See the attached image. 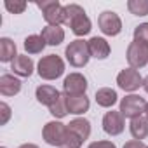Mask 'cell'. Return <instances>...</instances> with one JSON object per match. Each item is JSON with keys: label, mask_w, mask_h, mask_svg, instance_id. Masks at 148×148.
<instances>
[{"label": "cell", "mask_w": 148, "mask_h": 148, "mask_svg": "<svg viewBox=\"0 0 148 148\" xmlns=\"http://www.w3.org/2000/svg\"><path fill=\"white\" fill-rule=\"evenodd\" d=\"M64 25L71 28V32L77 37H84L91 32V19L87 18L86 11L79 4L64 5Z\"/></svg>", "instance_id": "cell-1"}, {"label": "cell", "mask_w": 148, "mask_h": 148, "mask_svg": "<svg viewBox=\"0 0 148 148\" xmlns=\"http://www.w3.org/2000/svg\"><path fill=\"white\" fill-rule=\"evenodd\" d=\"M64 56H66V61L73 66V68H82L89 63L91 59V52H89V44L86 40H73L66 45L64 49Z\"/></svg>", "instance_id": "cell-2"}, {"label": "cell", "mask_w": 148, "mask_h": 148, "mask_svg": "<svg viewBox=\"0 0 148 148\" xmlns=\"http://www.w3.org/2000/svg\"><path fill=\"white\" fill-rule=\"evenodd\" d=\"M37 73L44 80H56L64 73V61L56 54L44 56L37 64Z\"/></svg>", "instance_id": "cell-3"}, {"label": "cell", "mask_w": 148, "mask_h": 148, "mask_svg": "<svg viewBox=\"0 0 148 148\" xmlns=\"http://www.w3.org/2000/svg\"><path fill=\"white\" fill-rule=\"evenodd\" d=\"M37 7L42 9L44 19L47 26H59L64 25V5H61L58 0H45V2H37Z\"/></svg>", "instance_id": "cell-4"}, {"label": "cell", "mask_w": 148, "mask_h": 148, "mask_svg": "<svg viewBox=\"0 0 148 148\" xmlns=\"http://www.w3.org/2000/svg\"><path fill=\"white\" fill-rule=\"evenodd\" d=\"M146 110V101L145 98L138 96V94H129L125 98H122L120 101V113L124 115V119H136V117H141Z\"/></svg>", "instance_id": "cell-5"}, {"label": "cell", "mask_w": 148, "mask_h": 148, "mask_svg": "<svg viewBox=\"0 0 148 148\" xmlns=\"http://www.w3.org/2000/svg\"><path fill=\"white\" fill-rule=\"evenodd\" d=\"M66 132H68V125H64L63 122L59 120H52V122H47L44 125V131H42V136H44V141L51 146H63V141L66 138Z\"/></svg>", "instance_id": "cell-6"}, {"label": "cell", "mask_w": 148, "mask_h": 148, "mask_svg": "<svg viewBox=\"0 0 148 148\" xmlns=\"http://www.w3.org/2000/svg\"><path fill=\"white\" fill-rule=\"evenodd\" d=\"M127 63L134 70L146 66L148 64V44L132 40L127 47Z\"/></svg>", "instance_id": "cell-7"}, {"label": "cell", "mask_w": 148, "mask_h": 148, "mask_svg": "<svg viewBox=\"0 0 148 148\" xmlns=\"http://www.w3.org/2000/svg\"><path fill=\"white\" fill-rule=\"evenodd\" d=\"M117 84L120 89H124L125 92H134L143 86V77L139 75V71L134 68H125L117 75Z\"/></svg>", "instance_id": "cell-8"}, {"label": "cell", "mask_w": 148, "mask_h": 148, "mask_svg": "<svg viewBox=\"0 0 148 148\" xmlns=\"http://www.w3.org/2000/svg\"><path fill=\"white\" fill-rule=\"evenodd\" d=\"M98 25H99V30L108 37H115L122 32V21H120L119 14L113 11L101 12L98 18Z\"/></svg>", "instance_id": "cell-9"}, {"label": "cell", "mask_w": 148, "mask_h": 148, "mask_svg": "<svg viewBox=\"0 0 148 148\" xmlns=\"http://www.w3.org/2000/svg\"><path fill=\"white\" fill-rule=\"evenodd\" d=\"M63 91L66 96H79L87 91V79L82 73H70L63 82Z\"/></svg>", "instance_id": "cell-10"}, {"label": "cell", "mask_w": 148, "mask_h": 148, "mask_svg": "<svg viewBox=\"0 0 148 148\" xmlns=\"http://www.w3.org/2000/svg\"><path fill=\"white\" fill-rule=\"evenodd\" d=\"M124 127H125V120H124V115L120 112H106L105 117H103V131L110 136H119L124 132Z\"/></svg>", "instance_id": "cell-11"}, {"label": "cell", "mask_w": 148, "mask_h": 148, "mask_svg": "<svg viewBox=\"0 0 148 148\" xmlns=\"http://www.w3.org/2000/svg\"><path fill=\"white\" fill-rule=\"evenodd\" d=\"M11 70L18 77H30L33 73V61L26 54H18V58L11 63Z\"/></svg>", "instance_id": "cell-12"}, {"label": "cell", "mask_w": 148, "mask_h": 148, "mask_svg": "<svg viewBox=\"0 0 148 148\" xmlns=\"http://www.w3.org/2000/svg\"><path fill=\"white\" fill-rule=\"evenodd\" d=\"M89 52H91V58H96V59H106L110 56V44L106 42V38L103 37H92L89 42Z\"/></svg>", "instance_id": "cell-13"}, {"label": "cell", "mask_w": 148, "mask_h": 148, "mask_svg": "<svg viewBox=\"0 0 148 148\" xmlns=\"http://www.w3.org/2000/svg\"><path fill=\"white\" fill-rule=\"evenodd\" d=\"M35 96H37V101L40 105H44V106L49 108V106H52L58 101V98L61 96V92L56 87H52V86H38L37 91H35Z\"/></svg>", "instance_id": "cell-14"}, {"label": "cell", "mask_w": 148, "mask_h": 148, "mask_svg": "<svg viewBox=\"0 0 148 148\" xmlns=\"http://www.w3.org/2000/svg\"><path fill=\"white\" fill-rule=\"evenodd\" d=\"M21 91V80L11 73H4L0 77V92L2 96H16Z\"/></svg>", "instance_id": "cell-15"}, {"label": "cell", "mask_w": 148, "mask_h": 148, "mask_svg": "<svg viewBox=\"0 0 148 148\" xmlns=\"http://www.w3.org/2000/svg\"><path fill=\"white\" fill-rule=\"evenodd\" d=\"M66 105H68V112L73 115H82L89 110L91 101L86 94H79V96H66Z\"/></svg>", "instance_id": "cell-16"}, {"label": "cell", "mask_w": 148, "mask_h": 148, "mask_svg": "<svg viewBox=\"0 0 148 148\" xmlns=\"http://www.w3.org/2000/svg\"><path fill=\"white\" fill-rule=\"evenodd\" d=\"M68 129L71 132H75L82 141H86L89 136H91V122L84 117H79V119H73L70 124H68Z\"/></svg>", "instance_id": "cell-17"}, {"label": "cell", "mask_w": 148, "mask_h": 148, "mask_svg": "<svg viewBox=\"0 0 148 148\" xmlns=\"http://www.w3.org/2000/svg\"><path fill=\"white\" fill-rule=\"evenodd\" d=\"M129 131H131V136L134 139H139V141L145 139L148 136V119L143 117V115L132 119L131 124H129Z\"/></svg>", "instance_id": "cell-18"}, {"label": "cell", "mask_w": 148, "mask_h": 148, "mask_svg": "<svg viewBox=\"0 0 148 148\" xmlns=\"http://www.w3.org/2000/svg\"><path fill=\"white\" fill-rule=\"evenodd\" d=\"M47 45H59L64 40V30L61 26H45L40 33Z\"/></svg>", "instance_id": "cell-19"}, {"label": "cell", "mask_w": 148, "mask_h": 148, "mask_svg": "<svg viewBox=\"0 0 148 148\" xmlns=\"http://www.w3.org/2000/svg\"><path fill=\"white\" fill-rule=\"evenodd\" d=\"M18 58V54H16V44L11 40V38H7V37H4V38H0V61L2 63H12L14 59Z\"/></svg>", "instance_id": "cell-20"}, {"label": "cell", "mask_w": 148, "mask_h": 148, "mask_svg": "<svg viewBox=\"0 0 148 148\" xmlns=\"http://www.w3.org/2000/svg\"><path fill=\"white\" fill-rule=\"evenodd\" d=\"M117 92L110 87H101L96 91V103L103 108H112L117 103Z\"/></svg>", "instance_id": "cell-21"}, {"label": "cell", "mask_w": 148, "mask_h": 148, "mask_svg": "<svg viewBox=\"0 0 148 148\" xmlns=\"http://www.w3.org/2000/svg\"><path fill=\"white\" fill-rule=\"evenodd\" d=\"M45 40L42 35H30L25 38V51L28 54H40L45 49Z\"/></svg>", "instance_id": "cell-22"}, {"label": "cell", "mask_w": 148, "mask_h": 148, "mask_svg": "<svg viewBox=\"0 0 148 148\" xmlns=\"http://www.w3.org/2000/svg\"><path fill=\"white\" fill-rule=\"evenodd\" d=\"M49 112H51V115H52V117H56V119H63V117H66V115L70 113V112H68L66 94H64V92L58 98V101H56L52 106H49Z\"/></svg>", "instance_id": "cell-23"}, {"label": "cell", "mask_w": 148, "mask_h": 148, "mask_svg": "<svg viewBox=\"0 0 148 148\" xmlns=\"http://www.w3.org/2000/svg\"><path fill=\"white\" fill-rule=\"evenodd\" d=\"M127 9L134 16H146L148 14V0H129Z\"/></svg>", "instance_id": "cell-24"}, {"label": "cell", "mask_w": 148, "mask_h": 148, "mask_svg": "<svg viewBox=\"0 0 148 148\" xmlns=\"http://www.w3.org/2000/svg\"><path fill=\"white\" fill-rule=\"evenodd\" d=\"M82 139L75 134V132H71L70 129H68V132H66V138H64V141H63V146L61 148H80L82 146Z\"/></svg>", "instance_id": "cell-25"}, {"label": "cell", "mask_w": 148, "mask_h": 148, "mask_svg": "<svg viewBox=\"0 0 148 148\" xmlns=\"http://www.w3.org/2000/svg\"><path fill=\"white\" fill-rule=\"evenodd\" d=\"M5 9L9 11V12H12V14H21V12H25V9H26V2H23V0H5Z\"/></svg>", "instance_id": "cell-26"}, {"label": "cell", "mask_w": 148, "mask_h": 148, "mask_svg": "<svg viewBox=\"0 0 148 148\" xmlns=\"http://www.w3.org/2000/svg\"><path fill=\"white\" fill-rule=\"evenodd\" d=\"M134 40L148 44V23H141L134 28Z\"/></svg>", "instance_id": "cell-27"}, {"label": "cell", "mask_w": 148, "mask_h": 148, "mask_svg": "<svg viewBox=\"0 0 148 148\" xmlns=\"http://www.w3.org/2000/svg\"><path fill=\"white\" fill-rule=\"evenodd\" d=\"M0 110H2V119H0V124H7V120H9V117H11V108H9V105L7 103H0Z\"/></svg>", "instance_id": "cell-28"}, {"label": "cell", "mask_w": 148, "mask_h": 148, "mask_svg": "<svg viewBox=\"0 0 148 148\" xmlns=\"http://www.w3.org/2000/svg\"><path fill=\"white\" fill-rule=\"evenodd\" d=\"M87 148H117V146H115V143H112V141H94V143H91Z\"/></svg>", "instance_id": "cell-29"}, {"label": "cell", "mask_w": 148, "mask_h": 148, "mask_svg": "<svg viewBox=\"0 0 148 148\" xmlns=\"http://www.w3.org/2000/svg\"><path fill=\"white\" fill-rule=\"evenodd\" d=\"M124 148H146V145L143 141H139V139H131V141H127L124 145Z\"/></svg>", "instance_id": "cell-30"}, {"label": "cell", "mask_w": 148, "mask_h": 148, "mask_svg": "<svg viewBox=\"0 0 148 148\" xmlns=\"http://www.w3.org/2000/svg\"><path fill=\"white\" fill-rule=\"evenodd\" d=\"M18 148H38V146L33 145V143H25V145H21V146H18Z\"/></svg>", "instance_id": "cell-31"}, {"label": "cell", "mask_w": 148, "mask_h": 148, "mask_svg": "<svg viewBox=\"0 0 148 148\" xmlns=\"http://www.w3.org/2000/svg\"><path fill=\"white\" fill-rule=\"evenodd\" d=\"M143 89L146 91V94H148V77H145L143 79Z\"/></svg>", "instance_id": "cell-32"}, {"label": "cell", "mask_w": 148, "mask_h": 148, "mask_svg": "<svg viewBox=\"0 0 148 148\" xmlns=\"http://www.w3.org/2000/svg\"><path fill=\"white\" fill-rule=\"evenodd\" d=\"M145 115H146V119H148V103H146V110H145Z\"/></svg>", "instance_id": "cell-33"}, {"label": "cell", "mask_w": 148, "mask_h": 148, "mask_svg": "<svg viewBox=\"0 0 148 148\" xmlns=\"http://www.w3.org/2000/svg\"><path fill=\"white\" fill-rule=\"evenodd\" d=\"M2 148H5V146H2Z\"/></svg>", "instance_id": "cell-34"}, {"label": "cell", "mask_w": 148, "mask_h": 148, "mask_svg": "<svg viewBox=\"0 0 148 148\" xmlns=\"http://www.w3.org/2000/svg\"><path fill=\"white\" fill-rule=\"evenodd\" d=\"M146 148H148V146H146Z\"/></svg>", "instance_id": "cell-35"}]
</instances>
